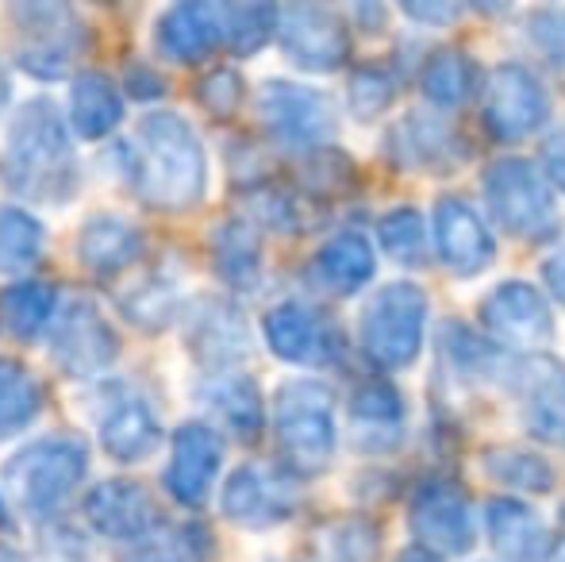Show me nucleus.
I'll use <instances>...</instances> for the list:
<instances>
[{"label": "nucleus", "mask_w": 565, "mask_h": 562, "mask_svg": "<svg viewBox=\"0 0 565 562\" xmlns=\"http://www.w3.org/2000/svg\"><path fill=\"white\" fill-rule=\"evenodd\" d=\"M93 424L100 432V447L116 463H147L162 443V421L142 393L124 382H108L93 393Z\"/></svg>", "instance_id": "f3484780"}, {"label": "nucleus", "mask_w": 565, "mask_h": 562, "mask_svg": "<svg viewBox=\"0 0 565 562\" xmlns=\"http://www.w3.org/2000/svg\"><path fill=\"white\" fill-rule=\"evenodd\" d=\"M46 247V227L28 209L0 204V278H23L39 266Z\"/></svg>", "instance_id": "f704fd0d"}, {"label": "nucleus", "mask_w": 565, "mask_h": 562, "mask_svg": "<svg viewBox=\"0 0 565 562\" xmlns=\"http://www.w3.org/2000/svg\"><path fill=\"white\" fill-rule=\"evenodd\" d=\"M0 181L8 193L31 204H66L82 185L66 116L46 97L28 100L12 116L0 150Z\"/></svg>", "instance_id": "f03ea898"}, {"label": "nucleus", "mask_w": 565, "mask_h": 562, "mask_svg": "<svg viewBox=\"0 0 565 562\" xmlns=\"http://www.w3.org/2000/svg\"><path fill=\"white\" fill-rule=\"evenodd\" d=\"M481 66L461 46H439L419 66V93L435 113H454L481 93Z\"/></svg>", "instance_id": "c85d7f7f"}, {"label": "nucleus", "mask_w": 565, "mask_h": 562, "mask_svg": "<svg viewBox=\"0 0 565 562\" xmlns=\"http://www.w3.org/2000/svg\"><path fill=\"white\" fill-rule=\"evenodd\" d=\"M427 316L431 300L416 282H388L365 300L358 320V347L381 374L408 370L419 359L427 339Z\"/></svg>", "instance_id": "39448f33"}, {"label": "nucleus", "mask_w": 565, "mask_h": 562, "mask_svg": "<svg viewBox=\"0 0 565 562\" xmlns=\"http://www.w3.org/2000/svg\"><path fill=\"white\" fill-rule=\"evenodd\" d=\"M484 536L504 562H554L558 536L535 505L520 497H492L484 505Z\"/></svg>", "instance_id": "5701e85b"}, {"label": "nucleus", "mask_w": 565, "mask_h": 562, "mask_svg": "<svg viewBox=\"0 0 565 562\" xmlns=\"http://www.w3.org/2000/svg\"><path fill=\"white\" fill-rule=\"evenodd\" d=\"M266 347L281 362L292 367H339L347 359V336L328 308H316L308 300H281L262 320Z\"/></svg>", "instance_id": "9b49d317"}, {"label": "nucleus", "mask_w": 565, "mask_h": 562, "mask_svg": "<svg viewBox=\"0 0 565 562\" xmlns=\"http://www.w3.org/2000/svg\"><path fill=\"white\" fill-rule=\"evenodd\" d=\"M15 59L28 74L54 82L66 77V70L89 46V28L70 4H15Z\"/></svg>", "instance_id": "1a4fd4ad"}, {"label": "nucleus", "mask_w": 565, "mask_h": 562, "mask_svg": "<svg viewBox=\"0 0 565 562\" xmlns=\"http://www.w3.org/2000/svg\"><path fill=\"white\" fill-rule=\"evenodd\" d=\"M258 113L266 131L289 150H320L328 147L339 128V113L328 93L297 82H266L258 93Z\"/></svg>", "instance_id": "ddd939ff"}, {"label": "nucleus", "mask_w": 565, "mask_h": 562, "mask_svg": "<svg viewBox=\"0 0 565 562\" xmlns=\"http://www.w3.org/2000/svg\"><path fill=\"white\" fill-rule=\"evenodd\" d=\"M439 347H443V359L450 362L454 374L473 378V382H481V378H497L500 370H504V351H497L489 339H481L461 320L443 324Z\"/></svg>", "instance_id": "4c0bfd02"}, {"label": "nucleus", "mask_w": 565, "mask_h": 562, "mask_svg": "<svg viewBox=\"0 0 565 562\" xmlns=\"http://www.w3.org/2000/svg\"><path fill=\"white\" fill-rule=\"evenodd\" d=\"M89 470V447L77 435H43L4 463V497L31 517L54 512Z\"/></svg>", "instance_id": "423d86ee"}, {"label": "nucleus", "mask_w": 565, "mask_h": 562, "mask_svg": "<svg viewBox=\"0 0 565 562\" xmlns=\"http://www.w3.org/2000/svg\"><path fill=\"white\" fill-rule=\"evenodd\" d=\"M515 401H520L523 432L539 443L565 447V362L554 354H523L508 374Z\"/></svg>", "instance_id": "a211bd4d"}, {"label": "nucleus", "mask_w": 565, "mask_h": 562, "mask_svg": "<svg viewBox=\"0 0 565 562\" xmlns=\"http://www.w3.org/2000/svg\"><path fill=\"white\" fill-rule=\"evenodd\" d=\"M124 89L100 70H85L70 85V131L82 139H108L124 124Z\"/></svg>", "instance_id": "c756f323"}, {"label": "nucleus", "mask_w": 565, "mask_h": 562, "mask_svg": "<svg viewBox=\"0 0 565 562\" xmlns=\"http://www.w3.org/2000/svg\"><path fill=\"white\" fill-rule=\"evenodd\" d=\"M377 243L393 263L408 266V271H419L431 258V243H427V224L419 216V209L412 204H401V209L385 212L377 220Z\"/></svg>", "instance_id": "ea45409f"}, {"label": "nucleus", "mask_w": 565, "mask_h": 562, "mask_svg": "<svg viewBox=\"0 0 565 562\" xmlns=\"http://www.w3.org/2000/svg\"><path fill=\"white\" fill-rule=\"evenodd\" d=\"M523 35L551 70L565 74V4H539L523 15Z\"/></svg>", "instance_id": "37998d69"}, {"label": "nucleus", "mask_w": 565, "mask_h": 562, "mask_svg": "<svg viewBox=\"0 0 565 562\" xmlns=\"http://www.w3.org/2000/svg\"><path fill=\"white\" fill-rule=\"evenodd\" d=\"M408 528L431 559H461L477 543V512L469 494L447 474H427L408 501Z\"/></svg>", "instance_id": "6e6552de"}, {"label": "nucleus", "mask_w": 565, "mask_h": 562, "mask_svg": "<svg viewBox=\"0 0 565 562\" xmlns=\"http://www.w3.org/2000/svg\"><path fill=\"white\" fill-rule=\"evenodd\" d=\"M481 466L497 486L512 489V494L546 497L558 486V474H554L551 458L527 447H512V443H492V447H484Z\"/></svg>", "instance_id": "473e14b6"}, {"label": "nucleus", "mask_w": 565, "mask_h": 562, "mask_svg": "<svg viewBox=\"0 0 565 562\" xmlns=\"http://www.w3.org/2000/svg\"><path fill=\"white\" fill-rule=\"evenodd\" d=\"M435 255L447 266L454 278H477L481 271H489L497 258V240L492 227L481 212L461 197H439L435 201Z\"/></svg>", "instance_id": "6ab92c4d"}, {"label": "nucleus", "mask_w": 565, "mask_h": 562, "mask_svg": "<svg viewBox=\"0 0 565 562\" xmlns=\"http://www.w3.org/2000/svg\"><path fill=\"white\" fill-rule=\"evenodd\" d=\"M51 359L62 374L93 378L119 359V336L89 297L74 293L51 316Z\"/></svg>", "instance_id": "4468645a"}, {"label": "nucleus", "mask_w": 565, "mask_h": 562, "mask_svg": "<svg viewBox=\"0 0 565 562\" xmlns=\"http://www.w3.org/2000/svg\"><path fill=\"white\" fill-rule=\"evenodd\" d=\"M0 528H15V520H12V505H8L4 489H0Z\"/></svg>", "instance_id": "603ef678"}, {"label": "nucleus", "mask_w": 565, "mask_h": 562, "mask_svg": "<svg viewBox=\"0 0 565 562\" xmlns=\"http://www.w3.org/2000/svg\"><path fill=\"white\" fill-rule=\"evenodd\" d=\"M216 540L204 524H162L142 540L127 543L119 562H209Z\"/></svg>", "instance_id": "72a5a7b5"}, {"label": "nucleus", "mask_w": 565, "mask_h": 562, "mask_svg": "<svg viewBox=\"0 0 565 562\" xmlns=\"http://www.w3.org/2000/svg\"><path fill=\"white\" fill-rule=\"evenodd\" d=\"M354 20H358V28H362L365 35H377L381 23L388 20V8L385 4H358L354 8Z\"/></svg>", "instance_id": "8fccbe9b"}, {"label": "nucleus", "mask_w": 565, "mask_h": 562, "mask_svg": "<svg viewBox=\"0 0 565 562\" xmlns=\"http://www.w3.org/2000/svg\"><path fill=\"white\" fill-rule=\"evenodd\" d=\"M305 197H339L350 193L358 181V170L342 150L335 147H320L305 155Z\"/></svg>", "instance_id": "79ce46f5"}, {"label": "nucleus", "mask_w": 565, "mask_h": 562, "mask_svg": "<svg viewBox=\"0 0 565 562\" xmlns=\"http://www.w3.org/2000/svg\"><path fill=\"white\" fill-rule=\"evenodd\" d=\"M227 46L224 31V4L212 0H185V4L166 8L154 20V51L166 62L181 66H201L216 51Z\"/></svg>", "instance_id": "412c9836"}, {"label": "nucleus", "mask_w": 565, "mask_h": 562, "mask_svg": "<svg viewBox=\"0 0 565 562\" xmlns=\"http://www.w3.org/2000/svg\"><path fill=\"white\" fill-rule=\"evenodd\" d=\"M0 562H28V559L15 555V551H0Z\"/></svg>", "instance_id": "5fc2aeb1"}, {"label": "nucleus", "mask_w": 565, "mask_h": 562, "mask_svg": "<svg viewBox=\"0 0 565 562\" xmlns=\"http://www.w3.org/2000/svg\"><path fill=\"white\" fill-rule=\"evenodd\" d=\"M43 413V385L23 362L0 359V439L28 432Z\"/></svg>", "instance_id": "c9c22d12"}, {"label": "nucleus", "mask_w": 565, "mask_h": 562, "mask_svg": "<svg viewBox=\"0 0 565 562\" xmlns=\"http://www.w3.org/2000/svg\"><path fill=\"white\" fill-rule=\"evenodd\" d=\"M224 466V435L212 424H181L173 432L166 494L185 509H204Z\"/></svg>", "instance_id": "aec40b11"}, {"label": "nucleus", "mask_w": 565, "mask_h": 562, "mask_svg": "<svg viewBox=\"0 0 565 562\" xmlns=\"http://www.w3.org/2000/svg\"><path fill=\"white\" fill-rule=\"evenodd\" d=\"M220 509H224V517L231 520V524L250 528V532L281 528L285 520H292V517H297V509H300L297 478H292V474H285L281 466L246 463L224 481Z\"/></svg>", "instance_id": "dca6fc26"}, {"label": "nucleus", "mask_w": 565, "mask_h": 562, "mask_svg": "<svg viewBox=\"0 0 565 562\" xmlns=\"http://www.w3.org/2000/svg\"><path fill=\"white\" fill-rule=\"evenodd\" d=\"M8 97H12V77H8L4 66H0V113L8 108Z\"/></svg>", "instance_id": "3c124183"}, {"label": "nucleus", "mask_w": 565, "mask_h": 562, "mask_svg": "<svg viewBox=\"0 0 565 562\" xmlns=\"http://www.w3.org/2000/svg\"><path fill=\"white\" fill-rule=\"evenodd\" d=\"M124 178L142 204L158 212H189L204 201L209 158L204 142L178 113H150L119 147Z\"/></svg>", "instance_id": "f257e3e1"}, {"label": "nucleus", "mask_w": 565, "mask_h": 562, "mask_svg": "<svg viewBox=\"0 0 565 562\" xmlns=\"http://www.w3.org/2000/svg\"><path fill=\"white\" fill-rule=\"evenodd\" d=\"M277 43L285 59L308 74H335L350 62V28L335 8L289 4L277 8Z\"/></svg>", "instance_id": "2eb2a0df"}, {"label": "nucleus", "mask_w": 565, "mask_h": 562, "mask_svg": "<svg viewBox=\"0 0 565 562\" xmlns=\"http://www.w3.org/2000/svg\"><path fill=\"white\" fill-rule=\"evenodd\" d=\"M212 266L220 282L238 293L258 289L262 282V235L246 216H231L212 235Z\"/></svg>", "instance_id": "7c9ffc66"}, {"label": "nucleus", "mask_w": 565, "mask_h": 562, "mask_svg": "<svg viewBox=\"0 0 565 562\" xmlns=\"http://www.w3.org/2000/svg\"><path fill=\"white\" fill-rule=\"evenodd\" d=\"M461 12H466V4H427V0H408L404 4V15H412V20L419 23H431V28H450L454 20H461Z\"/></svg>", "instance_id": "49530a36"}, {"label": "nucleus", "mask_w": 565, "mask_h": 562, "mask_svg": "<svg viewBox=\"0 0 565 562\" xmlns=\"http://www.w3.org/2000/svg\"><path fill=\"white\" fill-rule=\"evenodd\" d=\"M481 193L492 224L512 240L551 243L558 235V201H554V189L546 185L543 170L531 158L504 155L489 162L481 178Z\"/></svg>", "instance_id": "20e7f679"}, {"label": "nucleus", "mask_w": 565, "mask_h": 562, "mask_svg": "<svg viewBox=\"0 0 565 562\" xmlns=\"http://www.w3.org/2000/svg\"><path fill=\"white\" fill-rule=\"evenodd\" d=\"M58 308L54 285L23 278L0 289V336L12 343H35L43 328H51V316Z\"/></svg>", "instance_id": "2f4dec72"}, {"label": "nucleus", "mask_w": 565, "mask_h": 562, "mask_svg": "<svg viewBox=\"0 0 565 562\" xmlns=\"http://www.w3.org/2000/svg\"><path fill=\"white\" fill-rule=\"evenodd\" d=\"M481 120L497 142H523L551 120V93L543 77L523 62H497L481 77Z\"/></svg>", "instance_id": "0eeeda50"}, {"label": "nucleus", "mask_w": 565, "mask_h": 562, "mask_svg": "<svg viewBox=\"0 0 565 562\" xmlns=\"http://www.w3.org/2000/svg\"><path fill=\"white\" fill-rule=\"evenodd\" d=\"M562 520H565V505H562Z\"/></svg>", "instance_id": "4d7b16f0"}, {"label": "nucleus", "mask_w": 565, "mask_h": 562, "mask_svg": "<svg viewBox=\"0 0 565 562\" xmlns=\"http://www.w3.org/2000/svg\"><path fill=\"white\" fill-rule=\"evenodd\" d=\"M224 51L238 54V59L258 54L277 35V4H224Z\"/></svg>", "instance_id": "a19ab883"}, {"label": "nucleus", "mask_w": 565, "mask_h": 562, "mask_svg": "<svg viewBox=\"0 0 565 562\" xmlns=\"http://www.w3.org/2000/svg\"><path fill=\"white\" fill-rule=\"evenodd\" d=\"M401 93V66L396 62H358L347 77V105L358 120H381Z\"/></svg>", "instance_id": "e433bc0d"}, {"label": "nucleus", "mask_w": 565, "mask_h": 562, "mask_svg": "<svg viewBox=\"0 0 565 562\" xmlns=\"http://www.w3.org/2000/svg\"><path fill=\"white\" fill-rule=\"evenodd\" d=\"M274 435L281 470L316 478L335 458V393L316 378H289L274 397Z\"/></svg>", "instance_id": "7ed1b4c3"}, {"label": "nucleus", "mask_w": 565, "mask_h": 562, "mask_svg": "<svg viewBox=\"0 0 565 562\" xmlns=\"http://www.w3.org/2000/svg\"><path fill=\"white\" fill-rule=\"evenodd\" d=\"M381 532L365 517L331 520L316 532V559L320 562H377Z\"/></svg>", "instance_id": "58836bf2"}, {"label": "nucleus", "mask_w": 565, "mask_h": 562, "mask_svg": "<svg viewBox=\"0 0 565 562\" xmlns=\"http://www.w3.org/2000/svg\"><path fill=\"white\" fill-rule=\"evenodd\" d=\"M539 170H543L546 185L565 193V128L551 131L543 139V158H539Z\"/></svg>", "instance_id": "a18cd8bd"}, {"label": "nucleus", "mask_w": 565, "mask_h": 562, "mask_svg": "<svg viewBox=\"0 0 565 562\" xmlns=\"http://www.w3.org/2000/svg\"><path fill=\"white\" fill-rule=\"evenodd\" d=\"M477 324L497 351L515 359L539 354L554 339V312L543 289L520 278H508L484 293V300L477 305Z\"/></svg>", "instance_id": "9d476101"}, {"label": "nucleus", "mask_w": 565, "mask_h": 562, "mask_svg": "<svg viewBox=\"0 0 565 562\" xmlns=\"http://www.w3.org/2000/svg\"><path fill=\"white\" fill-rule=\"evenodd\" d=\"M396 562H439V559H431V555H424V551H404Z\"/></svg>", "instance_id": "864d4df0"}, {"label": "nucleus", "mask_w": 565, "mask_h": 562, "mask_svg": "<svg viewBox=\"0 0 565 562\" xmlns=\"http://www.w3.org/2000/svg\"><path fill=\"white\" fill-rule=\"evenodd\" d=\"M377 274V255L362 232H339L308 258L305 278L323 297H354L358 289L373 282Z\"/></svg>", "instance_id": "a878e982"}, {"label": "nucleus", "mask_w": 565, "mask_h": 562, "mask_svg": "<svg viewBox=\"0 0 565 562\" xmlns=\"http://www.w3.org/2000/svg\"><path fill=\"white\" fill-rule=\"evenodd\" d=\"M196 97H201V105L209 108L216 120H231V116L243 108L246 85H243V77H238V70L220 66V70H212L201 85H196Z\"/></svg>", "instance_id": "c03bdc74"}, {"label": "nucleus", "mask_w": 565, "mask_h": 562, "mask_svg": "<svg viewBox=\"0 0 565 562\" xmlns=\"http://www.w3.org/2000/svg\"><path fill=\"white\" fill-rule=\"evenodd\" d=\"M354 447L365 455H388L404 439V393L385 374H370L350 390Z\"/></svg>", "instance_id": "393cba45"}, {"label": "nucleus", "mask_w": 565, "mask_h": 562, "mask_svg": "<svg viewBox=\"0 0 565 562\" xmlns=\"http://www.w3.org/2000/svg\"><path fill=\"white\" fill-rule=\"evenodd\" d=\"M385 158L396 170L447 178L469 162V139L461 136L458 124H450V116L435 108H412L388 128Z\"/></svg>", "instance_id": "f8f14e48"}, {"label": "nucleus", "mask_w": 565, "mask_h": 562, "mask_svg": "<svg viewBox=\"0 0 565 562\" xmlns=\"http://www.w3.org/2000/svg\"><path fill=\"white\" fill-rule=\"evenodd\" d=\"M85 520L93 524V532L108 536V540L135 543L154 528H162V509L142 481L108 478L93 486L89 497H85Z\"/></svg>", "instance_id": "b1692460"}, {"label": "nucleus", "mask_w": 565, "mask_h": 562, "mask_svg": "<svg viewBox=\"0 0 565 562\" xmlns=\"http://www.w3.org/2000/svg\"><path fill=\"white\" fill-rule=\"evenodd\" d=\"M147 251V235L135 227L131 220H119L113 212L85 220L82 235H77V255H82L85 271L97 278H119L127 274Z\"/></svg>", "instance_id": "cd10ccee"}, {"label": "nucleus", "mask_w": 565, "mask_h": 562, "mask_svg": "<svg viewBox=\"0 0 565 562\" xmlns=\"http://www.w3.org/2000/svg\"><path fill=\"white\" fill-rule=\"evenodd\" d=\"M201 405L212 413L224 432H231L235 439L254 443L266 427V401L262 390L250 374L243 370H220L209 382L201 385Z\"/></svg>", "instance_id": "bb28decb"}, {"label": "nucleus", "mask_w": 565, "mask_h": 562, "mask_svg": "<svg viewBox=\"0 0 565 562\" xmlns=\"http://www.w3.org/2000/svg\"><path fill=\"white\" fill-rule=\"evenodd\" d=\"M124 93L127 97H139V100H154L166 93V82L158 77V70H147L142 62H135L131 74H127V82H124Z\"/></svg>", "instance_id": "de8ad7c7"}, {"label": "nucleus", "mask_w": 565, "mask_h": 562, "mask_svg": "<svg viewBox=\"0 0 565 562\" xmlns=\"http://www.w3.org/2000/svg\"><path fill=\"white\" fill-rule=\"evenodd\" d=\"M539 278H543L546 293H551L558 305H565V247L551 251V255L543 258V266H539Z\"/></svg>", "instance_id": "09e8293b"}, {"label": "nucleus", "mask_w": 565, "mask_h": 562, "mask_svg": "<svg viewBox=\"0 0 565 562\" xmlns=\"http://www.w3.org/2000/svg\"><path fill=\"white\" fill-rule=\"evenodd\" d=\"M554 562H565V543H558V555H554Z\"/></svg>", "instance_id": "6e6d98bb"}, {"label": "nucleus", "mask_w": 565, "mask_h": 562, "mask_svg": "<svg viewBox=\"0 0 565 562\" xmlns=\"http://www.w3.org/2000/svg\"><path fill=\"white\" fill-rule=\"evenodd\" d=\"M185 347L220 374L250 354V324L224 297H196L185 308Z\"/></svg>", "instance_id": "4be33fe9"}]
</instances>
